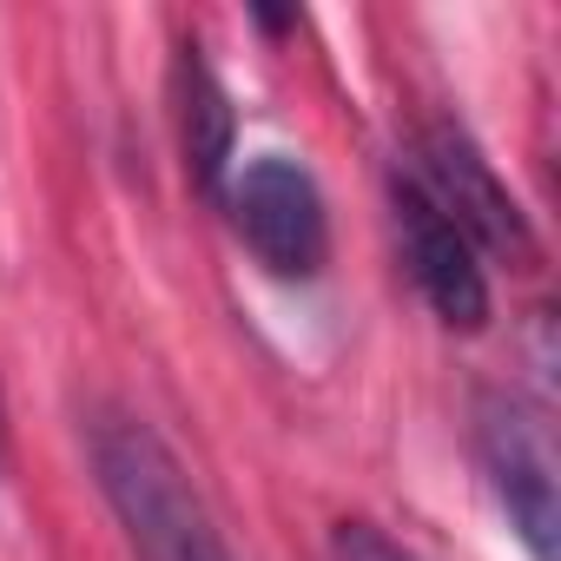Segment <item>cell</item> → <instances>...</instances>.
<instances>
[{"label":"cell","mask_w":561,"mask_h":561,"mask_svg":"<svg viewBox=\"0 0 561 561\" xmlns=\"http://www.w3.org/2000/svg\"><path fill=\"white\" fill-rule=\"evenodd\" d=\"M93 469L146 561H225V541L185 482L179 456L133 416H100L93 423Z\"/></svg>","instance_id":"cell-1"},{"label":"cell","mask_w":561,"mask_h":561,"mask_svg":"<svg viewBox=\"0 0 561 561\" xmlns=\"http://www.w3.org/2000/svg\"><path fill=\"white\" fill-rule=\"evenodd\" d=\"M231 225L251 244V257L271 277H318L331 257V218H324V192L318 179L285 159V152H264L238 172L231 185Z\"/></svg>","instance_id":"cell-2"},{"label":"cell","mask_w":561,"mask_h":561,"mask_svg":"<svg viewBox=\"0 0 561 561\" xmlns=\"http://www.w3.org/2000/svg\"><path fill=\"white\" fill-rule=\"evenodd\" d=\"M410 179L449 211V225L476 244V257H508V264H535V231L522 218V205L508 198V185L495 179V165L476 152V139L456 119H430L416 139V165Z\"/></svg>","instance_id":"cell-3"},{"label":"cell","mask_w":561,"mask_h":561,"mask_svg":"<svg viewBox=\"0 0 561 561\" xmlns=\"http://www.w3.org/2000/svg\"><path fill=\"white\" fill-rule=\"evenodd\" d=\"M390 211H397L403 264H410V277H416V291L430 298V311H436L449 331H482V324H489V277H482L476 244L449 225V211H443L410 172L390 179Z\"/></svg>","instance_id":"cell-4"},{"label":"cell","mask_w":561,"mask_h":561,"mask_svg":"<svg viewBox=\"0 0 561 561\" xmlns=\"http://www.w3.org/2000/svg\"><path fill=\"white\" fill-rule=\"evenodd\" d=\"M482 462H489V482L508 508V528L522 535V548L535 561H554V528H561V508H554V456H548V436L541 423L515 403V397H489L482 403Z\"/></svg>","instance_id":"cell-5"},{"label":"cell","mask_w":561,"mask_h":561,"mask_svg":"<svg viewBox=\"0 0 561 561\" xmlns=\"http://www.w3.org/2000/svg\"><path fill=\"white\" fill-rule=\"evenodd\" d=\"M231 100L211 80V67L198 60V47H185L179 60V146H185V172L198 179V192H225V165H231Z\"/></svg>","instance_id":"cell-6"},{"label":"cell","mask_w":561,"mask_h":561,"mask_svg":"<svg viewBox=\"0 0 561 561\" xmlns=\"http://www.w3.org/2000/svg\"><path fill=\"white\" fill-rule=\"evenodd\" d=\"M331 561H416L410 548H397L383 528H370V522H344L337 535H331Z\"/></svg>","instance_id":"cell-7"}]
</instances>
